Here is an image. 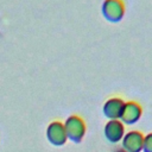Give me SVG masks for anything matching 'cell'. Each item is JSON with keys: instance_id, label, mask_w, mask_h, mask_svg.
I'll list each match as a JSON object with an SVG mask.
<instances>
[{"instance_id": "cell-5", "label": "cell", "mask_w": 152, "mask_h": 152, "mask_svg": "<svg viewBox=\"0 0 152 152\" xmlns=\"http://www.w3.org/2000/svg\"><path fill=\"white\" fill-rule=\"evenodd\" d=\"M141 116V107L138 102L134 101H128L124 104L121 115H120V121L122 124L132 125L135 124Z\"/></svg>"}, {"instance_id": "cell-7", "label": "cell", "mask_w": 152, "mask_h": 152, "mask_svg": "<svg viewBox=\"0 0 152 152\" xmlns=\"http://www.w3.org/2000/svg\"><path fill=\"white\" fill-rule=\"evenodd\" d=\"M124 100L118 97V96H113L110 99H108L104 104H103V113L107 118H109V120L113 119H120L122 108H124Z\"/></svg>"}, {"instance_id": "cell-3", "label": "cell", "mask_w": 152, "mask_h": 152, "mask_svg": "<svg viewBox=\"0 0 152 152\" xmlns=\"http://www.w3.org/2000/svg\"><path fill=\"white\" fill-rule=\"evenodd\" d=\"M46 137H48V140L52 145H56V146L64 145L68 139L65 128H64V124H62L61 121L51 122L46 128Z\"/></svg>"}, {"instance_id": "cell-4", "label": "cell", "mask_w": 152, "mask_h": 152, "mask_svg": "<svg viewBox=\"0 0 152 152\" xmlns=\"http://www.w3.org/2000/svg\"><path fill=\"white\" fill-rule=\"evenodd\" d=\"M144 135L139 131H131L122 138V150L125 152H141Z\"/></svg>"}, {"instance_id": "cell-1", "label": "cell", "mask_w": 152, "mask_h": 152, "mask_svg": "<svg viewBox=\"0 0 152 152\" xmlns=\"http://www.w3.org/2000/svg\"><path fill=\"white\" fill-rule=\"evenodd\" d=\"M64 128L68 139L74 142H80L86 133V124L78 115H71L64 122Z\"/></svg>"}, {"instance_id": "cell-2", "label": "cell", "mask_w": 152, "mask_h": 152, "mask_svg": "<svg viewBox=\"0 0 152 152\" xmlns=\"http://www.w3.org/2000/svg\"><path fill=\"white\" fill-rule=\"evenodd\" d=\"M102 13L110 21H118L125 13V4L122 0H104L102 4Z\"/></svg>"}, {"instance_id": "cell-6", "label": "cell", "mask_w": 152, "mask_h": 152, "mask_svg": "<svg viewBox=\"0 0 152 152\" xmlns=\"http://www.w3.org/2000/svg\"><path fill=\"white\" fill-rule=\"evenodd\" d=\"M104 135L110 142H119L125 135V126L120 119L109 120L104 126Z\"/></svg>"}, {"instance_id": "cell-8", "label": "cell", "mask_w": 152, "mask_h": 152, "mask_svg": "<svg viewBox=\"0 0 152 152\" xmlns=\"http://www.w3.org/2000/svg\"><path fill=\"white\" fill-rule=\"evenodd\" d=\"M142 151L144 152H152V132L148 133L146 137H144Z\"/></svg>"}, {"instance_id": "cell-9", "label": "cell", "mask_w": 152, "mask_h": 152, "mask_svg": "<svg viewBox=\"0 0 152 152\" xmlns=\"http://www.w3.org/2000/svg\"><path fill=\"white\" fill-rule=\"evenodd\" d=\"M115 152H125V151H124V150H122V148H120V150H116V151H115Z\"/></svg>"}]
</instances>
